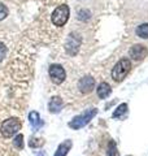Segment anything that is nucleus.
Returning <instances> with one entry per match:
<instances>
[{"instance_id":"4","label":"nucleus","mask_w":148,"mask_h":156,"mask_svg":"<svg viewBox=\"0 0 148 156\" xmlns=\"http://www.w3.org/2000/svg\"><path fill=\"white\" fill-rule=\"evenodd\" d=\"M19 129H21V121L18 119H14V117L13 119L5 120L2 124V128H0L4 138H11V136H13Z\"/></svg>"},{"instance_id":"14","label":"nucleus","mask_w":148,"mask_h":156,"mask_svg":"<svg viewBox=\"0 0 148 156\" xmlns=\"http://www.w3.org/2000/svg\"><path fill=\"white\" fill-rule=\"evenodd\" d=\"M126 112H127V104L123 103L117 107V109L115 111V113H113V117H121L123 113H126Z\"/></svg>"},{"instance_id":"3","label":"nucleus","mask_w":148,"mask_h":156,"mask_svg":"<svg viewBox=\"0 0 148 156\" xmlns=\"http://www.w3.org/2000/svg\"><path fill=\"white\" fill-rule=\"evenodd\" d=\"M69 14H70V9H69L68 5L62 4V5L57 7L55 11H53V13H52V22H53V25L58 26V27L64 26L68 22V20H69Z\"/></svg>"},{"instance_id":"8","label":"nucleus","mask_w":148,"mask_h":156,"mask_svg":"<svg viewBox=\"0 0 148 156\" xmlns=\"http://www.w3.org/2000/svg\"><path fill=\"white\" fill-rule=\"evenodd\" d=\"M129 53H130V57L134 58V60H142V58H144L147 56L148 50L143 44H135L130 48Z\"/></svg>"},{"instance_id":"10","label":"nucleus","mask_w":148,"mask_h":156,"mask_svg":"<svg viewBox=\"0 0 148 156\" xmlns=\"http://www.w3.org/2000/svg\"><path fill=\"white\" fill-rule=\"evenodd\" d=\"M29 121H30L34 130H38L43 125V121L41 120L39 113H37V112H30V115H29Z\"/></svg>"},{"instance_id":"5","label":"nucleus","mask_w":148,"mask_h":156,"mask_svg":"<svg viewBox=\"0 0 148 156\" xmlns=\"http://www.w3.org/2000/svg\"><path fill=\"white\" fill-rule=\"evenodd\" d=\"M48 73H49V77H51L52 82L56 85L62 83L66 78V73L64 70V68L61 65H57V64H53V65L49 66Z\"/></svg>"},{"instance_id":"7","label":"nucleus","mask_w":148,"mask_h":156,"mask_svg":"<svg viewBox=\"0 0 148 156\" xmlns=\"http://www.w3.org/2000/svg\"><path fill=\"white\" fill-rule=\"evenodd\" d=\"M93 87H95V80L91 77H83L78 82V89L83 94H90L93 90Z\"/></svg>"},{"instance_id":"12","label":"nucleus","mask_w":148,"mask_h":156,"mask_svg":"<svg viewBox=\"0 0 148 156\" xmlns=\"http://www.w3.org/2000/svg\"><path fill=\"white\" fill-rule=\"evenodd\" d=\"M70 147H72V142H70V140L61 143L60 146H58V148H57V151H56L55 156H65V155L68 154V151H69V148H70Z\"/></svg>"},{"instance_id":"11","label":"nucleus","mask_w":148,"mask_h":156,"mask_svg":"<svg viewBox=\"0 0 148 156\" xmlns=\"http://www.w3.org/2000/svg\"><path fill=\"white\" fill-rule=\"evenodd\" d=\"M48 107H49V111H51L52 113L60 112L61 108H62V100L60 99V98H57V96L52 98L51 101H49V104H48Z\"/></svg>"},{"instance_id":"13","label":"nucleus","mask_w":148,"mask_h":156,"mask_svg":"<svg viewBox=\"0 0 148 156\" xmlns=\"http://www.w3.org/2000/svg\"><path fill=\"white\" fill-rule=\"evenodd\" d=\"M136 35L143 39H148V23H143V25L136 27Z\"/></svg>"},{"instance_id":"6","label":"nucleus","mask_w":148,"mask_h":156,"mask_svg":"<svg viewBox=\"0 0 148 156\" xmlns=\"http://www.w3.org/2000/svg\"><path fill=\"white\" fill-rule=\"evenodd\" d=\"M79 46H81V38H79V35H77L76 33H72L68 37V41H66V44H65L68 53H69V55H72V56L77 55Z\"/></svg>"},{"instance_id":"15","label":"nucleus","mask_w":148,"mask_h":156,"mask_svg":"<svg viewBox=\"0 0 148 156\" xmlns=\"http://www.w3.org/2000/svg\"><path fill=\"white\" fill-rule=\"evenodd\" d=\"M13 144H14V147L18 148V150H22L23 148V136H22V134H18L16 138H14Z\"/></svg>"},{"instance_id":"1","label":"nucleus","mask_w":148,"mask_h":156,"mask_svg":"<svg viewBox=\"0 0 148 156\" xmlns=\"http://www.w3.org/2000/svg\"><path fill=\"white\" fill-rule=\"evenodd\" d=\"M130 69H131V62H130V60H129V58H122V60L118 61L117 64L115 65V68H113V70H112V78L115 81L120 82L127 74H129Z\"/></svg>"},{"instance_id":"16","label":"nucleus","mask_w":148,"mask_h":156,"mask_svg":"<svg viewBox=\"0 0 148 156\" xmlns=\"http://www.w3.org/2000/svg\"><path fill=\"white\" fill-rule=\"evenodd\" d=\"M108 156H117V147L115 140H111L108 144Z\"/></svg>"},{"instance_id":"17","label":"nucleus","mask_w":148,"mask_h":156,"mask_svg":"<svg viewBox=\"0 0 148 156\" xmlns=\"http://www.w3.org/2000/svg\"><path fill=\"white\" fill-rule=\"evenodd\" d=\"M7 14H8V11H7V8H5V5L4 4H2L0 3V21L2 20H4L7 17Z\"/></svg>"},{"instance_id":"18","label":"nucleus","mask_w":148,"mask_h":156,"mask_svg":"<svg viewBox=\"0 0 148 156\" xmlns=\"http://www.w3.org/2000/svg\"><path fill=\"white\" fill-rule=\"evenodd\" d=\"M5 52H7L5 46H4L3 43L0 42V61H3V60H4V57H5Z\"/></svg>"},{"instance_id":"2","label":"nucleus","mask_w":148,"mask_h":156,"mask_svg":"<svg viewBox=\"0 0 148 156\" xmlns=\"http://www.w3.org/2000/svg\"><path fill=\"white\" fill-rule=\"evenodd\" d=\"M96 113H97V109L96 108L88 109V111L85 112V113H82V115L77 116V117H74L70 122H69V126H70L72 129H81V128H83L85 125H87L88 122H90L93 117L96 116Z\"/></svg>"},{"instance_id":"9","label":"nucleus","mask_w":148,"mask_h":156,"mask_svg":"<svg viewBox=\"0 0 148 156\" xmlns=\"http://www.w3.org/2000/svg\"><path fill=\"white\" fill-rule=\"evenodd\" d=\"M111 92H112V89H111V86L108 83L103 82V83L99 85V87H97V96L100 98V99H105V98H108L111 95Z\"/></svg>"}]
</instances>
